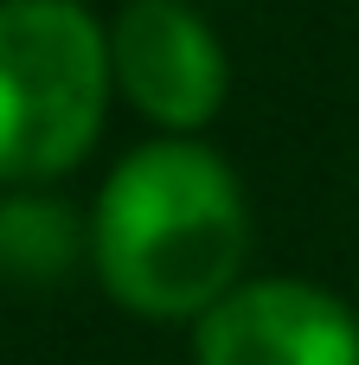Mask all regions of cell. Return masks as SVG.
<instances>
[{
  "label": "cell",
  "instance_id": "obj_1",
  "mask_svg": "<svg viewBox=\"0 0 359 365\" xmlns=\"http://www.w3.org/2000/svg\"><path fill=\"white\" fill-rule=\"evenodd\" d=\"M244 192L231 167L193 141L128 154L96 205V269L135 314H212L244 263Z\"/></svg>",
  "mask_w": 359,
  "mask_h": 365
},
{
  "label": "cell",
  "instance_id": "obj_2",
  "mask_svg": "<svg viewBox=\"0 0 359 365\" xmlns=\"http://www.w3.org/2000/svg\"><path fill=\"white\" fill-rule=\"evenodd\" d=\"M109 45L71 0H0V180L84 160L103 128Z\"/></svg>",
  "mask_w": 359,
  "mask_h": 365
},
{
  "label": "cell",
  "instance_id": "obj_3",
  "mask_svg": "<svg viewBox=\"0 0 359 365\" xmlns=\"http://www.w3.org/2000/svg\"><path fill=\"white\" fill-rule=\"evenodd\" d=\"M109 71L135 109L167 128H199L225 103V51L180 0H128L109 32Z\"/></svg>",
  "mask_w": 359,
  "mask_h": 365
},
{
  "label": "cell",
  "instance_id": "obj_4",
  "mask_svg": "<svg viewBox=\"0 0 359 365\" xmlns=\"http://www.w3.org/2000/svg\"><path fill=\"white\" fill-rule=\"evenodd\" d=\"M199 365H359V321L308 282H244L199 321Z\"/></svg>",
  "mask_w": 359,
  "mask_h": 365
},
{
  "label": "cell",
  "instance_id": "obj_5",
  "mask_svg": "<svg viewBox=\"0 0 359 365\" xmlns=\"http://www.w3.org/2000/svg\"><path fill=\"white\" fill-rule=\"evenodd\" d=\"M71 257H77V225L64 205H45V199L0 205V269L45 282V276H64Z\"/></svg>",
  "mask_w": 359,
  "mask_h": 365
}]
</instances>
